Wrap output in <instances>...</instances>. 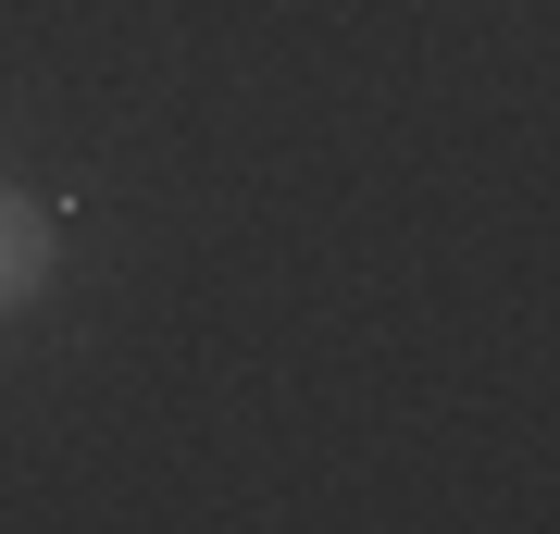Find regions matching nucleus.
I'll return each mask as SVG.
<instances>
[{
  "instance_id": "obj_1",
  "label": "nucleus",
  "mask_w": 560,
  "mask_h": 534,
  "mask_svg": "<svg viewBox=\"0 0 560 534\" xmlns=\"http://www.w3.org/2000/svg\"><path fill=\"white\" fill-rule=\"evenodd\" d=\"M50 249H62V212L25 199V187H0V311H25L50 286Z\"/></svg>"
}]
</instances>
